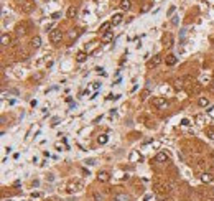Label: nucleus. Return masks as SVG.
I'll use <instances>...</instances> for the list:
<instances>
[{"label":"nucleus","instance_id":"1","mask_svg":"<svg viewBox=\"0 0 214 201\" xmlns=\"http://www.w3.org/2000/svg\"><path fill=\"white\" fill-rule=\"evenodd\" d=\"M50 38H51V41H53V43H59L61 40H63V31H61L59 28H55V30L51 31Z\"/></svg>","mask_w":214,"mask_h":201},{"label":"nucleus","instance_id":"2","mask_svg":"<svg viewBox=\"0 0 214 201\" xmlns=\"http://www.w3.org/2000/svg\"><path fill=\"white\" fill-rule=\"evenodd\" d=\"M153 106L158 107V109H166L168 107V100H166L165 97H155L153 99Z\"/></svg>","mask_w":214,"mask_h":201},{"label":"nucleus","instance_id":"3","mask_svg":"<svg viewBox=\"0 0 214 201\" xmlns=\"http://www.w3.org/2000/svg\"><path fill=\"white\" fill-rule=\"evenodd\" d=\"M83 190V185L79 183V181H71L68 185V191L69 193H74V191H81Z\"/></svg>","mask_w":214,"mask_h":201},{"label":"nucleus","instance_id":"4","mask_svg":"<svg viewBox=\"0 0 214 201\" xmlns=\"http://www.w3.org/2000/svg\"><path fill=\"white\" fill-rule=\"evenodd\" d=\"M199 180H201L203 183H206V185H208V183H211V181L214 180V176L209 173V171H203L201 176H199Z\"/></svg>","mask_w":214,"mask_h":201},{"label":"nucleus","instance_id":"5","mask_svg":"<svg viewBox=\"0 0 214 201\" xmlns=\"http://www.w3.org/2000/svg\"><path fill=\"white\" fill-rule=\"evenodd\" d=\"M122 20H123V15H122V13H115V15L112 17L111 23H112L114 27H117V25H120V23H122Z\"/></svg>","mask_w":214,"mask_h":201},{"label":"nucleus","instance_id":"6","mask_svg":"<svg viewBox=\"0 0 214 201\" xmlns=\"http://www.w3.org/2000/svg\"><path fill=\"white\" fill-rule=\"evenodd\" d=\"M168 158H170V155L168 154H165V152H160V154H156V157H155V162H168Z\"/></svg>","mask_w":214,"mask_h":201},{"label":"nucleus","instance_id":"7","mask_svg":"<svg viewBox=\"0 0 214 201\" xmlns=\"http://www.w3.org/2000/svg\"><path fill=\"white\" fill-rule=\"evenodd\" d=\"M160 63H161V56L156 55V56H153V59L148 61V66H150V68H155V66H158Z\"/></svg>","mask_w":214,"mask_h":201},{"label":"nucleus","instance_id":"8","mask_svg":"<svg viewBox=\"0 0 214 201\" xmlns=\"http://www.w3.org/2000/svg\"><path fill=\"white\" fill-rule=\"evenodd\" d=\"M97 180L102 181V183H106V181H109V173H107V171H99V173H97Z\"/></svg>","mask_w":214,"mask_h":201},{"label":"nucleus","instance_id":"9","mask_svg":"<svg viewBox=\"0 0 214 201\" xmlns=\"http://www.w3.org/2000/svg\"><path fill=\"white\" fill-rule=\"evenodd\" d=\"M31 46L35 48V50H36V48H40L41 46V36H38V35L33 36L31 38Z\"/></svg>","mask_w":214,"mask_h":201},{"label":"nucleus","instance_id":"10","mask_svg":"<svg viewBox=\"0 0 214 201\" xmlns=\"http://www.w3.org/2000/svg\"><path fill=\"white\" fill-rule=\"evenodd\" d=\"M114 201H130V196H128V195H123V193H119V195H115Z\"/></svg>","mask_w":214,"mask_h":201},{"label":"nucleus","instance_id":"11","mask_svg":"<svg viewBox=\"0 0 214 201\" xmlns=\"http://www.w3.org/2000/svg\"><path fill=\"white\" fill-rule=\"evenodd\" d=\"M166 64H168V66H173V64H176V56H175V55H170V56H166Z\"/></svg>","mask_w":214,"mask_h":201},{"label":"nucleus","instance_id":"12","mask_svg":"<svg viewBox=\"0 0 214 201\" xmlns=\"http://www.w3.org/2000/svg\"><path fill=\"white\" fill-rule=\"evenodd\" d=\"M111 27H112V23H111V22H106V23H102V25H101V28H99V31H101L102 35H104L106 31H109V28H111Z\"/></svg>","mask_w":214,"mask_h":201},{"label":"nucleus","instance_id":"13","mask_svg":"<svg viewBox=\"0 0 214 201\" xmlns=\"http://www.w3.org/2000/svg\"><path fill=\"white\" fill-rule=\"evenodd\" d=\"M130 7H132L130 0H122V2H120V8H122V10H130Z\"/></svg>","mask_w":214,"mask_h":201},{"label":"nucleus","instance_id":"14","mask_svg":"<svg viewBox=\"0 0 214 201\" xmlns=\"http://www.w3.org/2000/svg\"><path fill=\"white\" fill-rule=\"evenodd\" d=\"M112 36H114V31H106V33L102 35V41H104V43L111 41V40H112Z\"/></svg>","mask_w":214,"mask_h":201},{"label":"nucleus","instance_id":"15","mask_svg":"<svg viewBox=\"0 0 214 201\" xmlns=\"http://www.w3.org/2000/svg\"><path fill=\"white\" fill-rule=\"evenodd\" d=\"M107 140H109V135H107V133H101V135L97 137V142L101 143V145H104V143H107Z\"/></svg>","mask_w":214,"mask_h":201},{"label":"nucleus","instance_id":"16","mask_svg":"<svg viewBox=\"0 0 214 201\" xmlns=\"http://www.w3.org/2000/svg\"><path fill=\"white\" fill-rule=\"evenodd\" d=\"M8 45H10V35L3 33L2 35V46H8Z\"/></svg>","mask_w":214,"mask_h":201},{"label":"nucleus","instance_id":"17","mask_svg":"<svg viewBox=\"0 0 214 201\" xmlns=\"http://www.w3.org/2000/svg\"><path fill=\"white\" fill-rule=\"evenodd\" d=\"M198 104H199L201 107H208V106H209V99H208V97H199V99H198Z\"/></svg>","mask_w":214,"mask_h":201},{"label":"nucleus","instance_id":"18","mask_svg":"<svg viewBox=\"0 0 214 201\" xmlns=\"http://www.w3.org/2000/svg\"><path fill=\"white\" fill-rule=\"evenodd\" d=\"M76 59H78V63H84V61L87 59V55L81 51V53H78V56H76Z\"/></svg>","mask_w":214,"mask_h":201},{"label":"nucleus","instance_id":"19","mask_svg":"<svg viewBox=\"0 0 214 201\" xmlns=\"http://www.w3.org/2000/svg\"><path fill=\"white\" fill-rule=\"evenodd\" d=\"M206 135L211 138V140H214V127H208L206 129Z\"/></svg>","mask_w":214,"mask_h":201},{"label":"nucleus","instance_id":"20","mask_svg":"<svg viewBox=\"0 0 214 201\" xmlns=\"http://www.w3.org/2000/svg\"><path fill=\"white\" fill-rule=\"evenodd\" d=\"M171 43H173V36L168 35V36L165 38V45H166V46H171Z\"/></svg>","mask_w":214,"mask_h":201},{"label":"nucleus","instance_id":"21","mask_svg":"<svg viewBox=\"0 0 214 201\" xmlns=\"http://www.w3.org/2000/svg\"><path fill=\"white\" fill-rule=\"evenodd\" d=\"M175 88H176V89H181V88H183V79H176V81H175Z\"/></svg>","mask_w":214,"mask_h":201},{"label":"nucleus","instance_id":"22","mask_svg":"<svg viewBox=\"0 0 214 201\" xmlns=\"http://www.w3.org/2000/svg\"><path fill=\"white\" fill-rule=\"evenodd\" d=\"M148 96H150V91H148V89H145L143 92H142V100H145L147 97H148Z\"/></svg>","mask_w":214,"mask_h":201},{"label":"nucleus","instance_id":"23","mask_svg":"<svg viewBox=\"0 0 214 201\" xmlns=\"http://www.w3.org/2000/svg\"><path fill=\"white\" fill-rule=\"evenodd\" d=\"M76 12H78V10H76L74 7H71L69 10H68V17H73V15H76Z\"/></svg>","mask_w":214,"mask_h":201},{"label":"nucleus","instance_id":"24","mask_svg":"<svg viewBox=\"0 0 214 201\" xmlns=\"http://www.w3.org/2000/svg\"><path fill=\"white\" fill-rule=\"evenodd\" d=\"M59 17H61V13H59V12H55L53 15H51V18H53V20H58Z\"/></svg>","mask_w":214,"mask_h":201},{"label":"nucleus","instance_id":"25","mask_svg":"<svg viewBox=\"0 0 214 201\" xmlns=\"http://www.w3.org/2000/svg\"><path fill=\"white\" fill-rule=\"evenodd\" d=\"M130 158H132V160H137V158H139V160H142V157H139V155H137L135 152H134V154L130 155Z\"/></svg>","mask_w":214,"mask_h":201},{"label":"nucleus","instance_id":"26","mask_svg":"<svg viewBox=\"0 0 214 201\" xmlns=\"http://www.w3.org/2000/svg\"><path fill=\"white\" fill-rule=\"evenodd\" d=\"M69 35H71V38H76V36H78V35H79V31H74V30H73V31H71V33H69Z\"/></svg>","mask_w":214,"mask_h":201},{"label":"nucleus","instance_id":"27","mask_svg":"<svg viewBox=\"0 0 214 201\" xmlns=\"http://www.w3.org/2000/svg\"><path fill=\"white\" fill-rule=\"evenodd\" d=\"M181 125H184V127L189 125V121H188V119H183V121H181Z\"/></svg>","mask_w":214,"mask_h":201},{"label":"nucleus","instance_id":"28","mask_svg":"<svg viewBox=\"0 0 214 201\" xmlns=\"http://www.w3.org/2000/svg\"><path fill=\"white\" fill-rule=\"evenodd\" d=\"M86 163H87V165H96V160H86Z\"/></svg>","mask_w":214,"mask_h":201},{"label":"nucleus","instance_id":"29","mask_svg":"<svg viewBox=\"0 0 214 201\" xmlns=\"http://www.w3.org/2000/svg\"><path fill=\"white\" fill-rule=\"evenodd\" d=\"M92 88H94V89H96V91H97L99 88H101V84H99V83H94V84H92Z\"/></svg>","mask_w":214,"mask_h":201},{"label":"nucleus","instance_id":"30","mask_svg":"<svg viewBox=\"0 0 214 201\" xmlns=\"http://www.w3.org/2000/svg\"><path fill=\"white\" fill-rule=\"evenodd\" d=\"M173 25H178V17H173Z\"/></svg>","mask_w":214,"mask_h":201},{"label":"nucleus","instance_id":"31","mask_svg":"<svg viewBox=\"0 0 214 201\" xmlns=\"http://www.w3.org/2000/svg\"><path fill=\"white\" fill-rule=\"evenodd\" d=\"M96 71H97V73H99V74H104V69H102V68H97Z\"/></svg>","mask_w":214,"mask_h":201},{"label":"nucleus","instance_id":"32","mask_svg":"<svg viewBox=\"0 0 214 201\" xmlns=\"http://www.w3.org/2000/svg\"><path fill=\"white\" fill-rule=\"evenodd\" d=\"M211 89L214 91V81H212V83H211Z\"/></svg>","mask_w":214,"mask_h":201},{"label":"nucleus","instance_id":"33","mask_svg":"<svg viewBox=\"0 0 214 201\" xmlns=\"http://www.w3.org/2000/svg\"><path fill=\"white\" fill-rule=\"evenodd\" d=\"M46 201H48V199H46Z\"/></svg>","mask_w":214,"mask_h":201}]
</instances>
